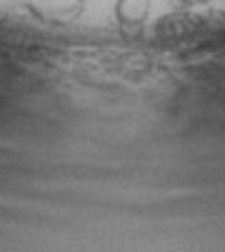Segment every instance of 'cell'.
Instances as JSON below:
<instances>
[{
	"mask_svg": "<svg viewBox=\"0 0 225 252\" xmlns=\"http://www.w3.org/2000/svg\"><path fill=\"white\" fill-rule=\"evenodd\" d=\"M30 10L43 20H70L83 10V0H30Z\"/></svg>",
	"mask_w": 225,
	"mask_h": 252,
	"instance_id": "6da1fadb",
	"label": "cell"
},
{
	"mask_svg": "<svg viewBox=\"0 0 225 252\" xmlns=\"http://www.w3.org/2000/svg\"><path fill=\"white\" fill-rule=\"evenodd\" d=\"M150 13V0H118L115 18L120 25H143Z\"/></svg>",
	"mask_w": 225,
	"mask_h": 252,
	"instance_id": "7a4b0ae2",
	"label": "cell"
},
{
	"mask_svg": "<svg viewBox=\"0 0 225 252\" xmlns=\"http://www.w3.org/2000/svg\"><path fill=\"white\" fill-rule=\"evenodd\" d=\"M183 5H203V3H210V0H178Z\"/></svg>",
	"mask_w": 225,
	"mask_h": 252,
	"instance_id": "3957f363",
	"label": "cell"
}]
</instances>
